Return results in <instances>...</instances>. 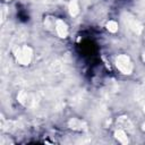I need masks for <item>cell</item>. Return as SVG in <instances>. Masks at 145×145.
<instances>
[{"label": "cell", "instance_id": "obj_1", "mask_svg": "<svg viewBox=\"0 0 145 145\" xmlns=\"http://www.w3.org/2000/svg\"><path fill=\"white\" fill-rule=\"evenodd\" d=\"M116 66L117 68L125 75H130L133 72V63H131V60L130 58L127 56V54H120L117 57L116 59Z\"/></svg>", "mask_w": 145, "mask_h": 145}, {"label": "cell", "instance_id": "obj_2", "mask_svg": "<svg viewBox=\"0 0 145 145\" xmlns=\"http://www.w3.org/2000/svg\"><path fill=\"white\" fill-rule=\"evenodd\" d=\"M32 54H33L32 49L29 46H27V45H24V46H22L20 49L17 50L16 59H17L19 65L27 66V65H29V62L32 60Z\"/></svg>", "mask_w": 145, "mask_h": 145}, {"label": "cell", "instance_id": "obj_3", "mask_svg": "<svg viewBox=\"0 0 145 145\" xmlns=\"http://www.w3.org/2000/svg\"><path fill=\"white\" fill-rule=\"evenodd\" d=\"M68 127L74 129V130H85L87 128V125L85 121L77 119V118H71L68 121Z\"/></svg>", "mask_w": 145, "mask_h": 145}, {"label": "cell", "instance_id": "obj_4", "mask_svg": "<svg viewBox=\"0 0 145 145\" xmlns=\"http://www.w3.org/2000/svg\"><path fill=\"white\" fill-rule=\"evenodd\" d=\"M56 29H57V33H58V35L60 37H62V39L67 37V35H68V27H67V24L63 20L57 19V22H56Z\"/></svg>", "mask_w": 145, "mask_h": 145}, {"label": "cell", "instance_id": "obj_5", "mask_svg": "<svg viewBox=\"0 0 145 145\" xmlns=\"http://www.w3.org/2000/svg\"><path fill=\"white\" fill-rule=\"evenodd\" d=\"M68 9H69V14L70 16H77V14L79 12V6H78V2L77 0H71L69 2V6H68Z\"/></svg>", "mask_w": 145, "mask_h": 145}, {"label": "cell", "instance_id": "obj_6", "mask_svg": "<svg viewBox=\"0 0 145 145\" xmlns=\"http://www.w3.org/2000/svg\"><path fill=\"white\" fill-rule=\"evenodd\" d=\"M114 136H116V138H117L120 143H122V144H128V137H127V135H126V133H125L123 130H121V129L116 130Z\"/></svg>", "mask_w": 145, "mask_h": 145}, {"label": "cell", "instance_id": "obj_7", "mask_svg": "<svg viewBox=\"0 0 145 145\" xmlns=\"http://www.w3.org/2000/svg\"><path fill=\"white\" fill-rule=\"evenodd\" d=\"M106 29H108L109 32H111V33H116V32L118 31V24H117V22H114V20H109V22L106 23Z\"/></svg>", "mask_w": 145, "mask_h": 145}, {"label": "cell", "instance_id": "obj_8", "mask_svg": "<svg viewBox=\"0 0 145 145\" xmlns=\"http://www.w3.org/2000/svg\"><path fill=\"white\" fill-rule=\"evenodd\" d=\"M142 129H143V130H145V122L142 125Z\"/></svg>", "mask_w": 145, "mask_h": 145}, {"label": "cell", "instance_id": "obj_9", "mask_svg": "<svg viewBox=\"0 0 145 145\" xmlns=\"http://www.w3.org/2000/svg\"><path fill=\"white\" fill-rule=\"evenodd\" d=\"M143 60H144V61H145V53H144V54H143Z\"/></svg>", "mask_w": 145, "mask_h": 145}, {"label": "cell", "instance_id": "obj_10", "mask_svg": "<svg viewBox=\"0 0 145 145\" xmlns=\"http://www.w3.org/2000/svg\"><path fill=\"white\" fill-rule=\"evenodd\" d=\"M143 108H144V111H145V104H144V106H143Z\"/></svg>", "mask_w": 145, "mask_h": 145}, {"label": "cell", "instance_id": "obj_11", "mask_svg": "<svg viewBox=\"0 0 145 145\" xmlns=\"http://www.w3.org/2000/svg\"><path fill=\"white\" fill-rule=\"evenodd\" d=\"M6 1H11V0H6Z\"/></svg>", "mask_w": 145, "mask_h": 145}]
</instances>
